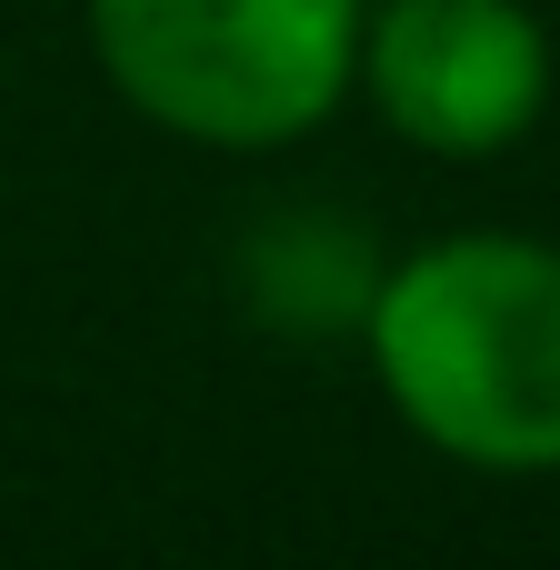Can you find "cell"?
Returning a JSON list of instances; mask_svg holds the SVG:
<instances>
[{"label": "cell", "instance_id": "cell-1", "mask_svg": "<svg viewBox=\"0 0 560 570\" xmlns=\"http://www.w3.org/2000/svg\"><path fill=\"white\" fill-rule=\"evenodd\" d=\"M371 371L391 411L471 471H560V250L441 240L371 291Z\"/></svg>", "mask_w": 560, "mask_h": 570}, {"label": "cell", "instance_id": "cell-2", "mask_svg": "<svg viewBox=\"0 0 560 570\" xmlns=\"http://www.w3.org/2000/svg\"><path fill=\"white\" fill-rule=\"evenodd\" d=\"M90 40L140 120L210 150H271L341 100L361 0H90Z\"/></svg>", "mask_w": 560, "mask_h": 570}, {"label": "cell", "instance_id": "cell-3", "mask_svg": "<svg viewBox=\"0 0 560 570\" xmlns=\"http://www.w3.org/2000/svg\"><path fill=\"white\" fill-rule=\"evenodd\" d=\"M381 100V120L441 160H481L541 120L551 50L521 20V0H391L361 20L351 60Z\"/></svg>", "mask_w": 560, "mask_h": 570}, {"label": "cell", "instance_id": "cell-4", "mask_svg": "<svg viewBox=\"0 0 560 570\" xmlns=\"http://www.w3.org/2000/svg\"><path fill=\"white\" fill-rule=\"evenodd\" d=\"M371 291H381V261H371V230L351 210H271L250 220L240 240V301L281 331V341H331V331H361L371 321Z\"/></svg>", "mask_w": 560, "mask_h": 570}]
</instances>
